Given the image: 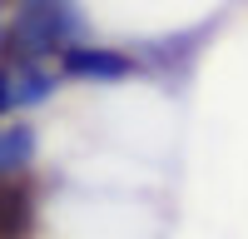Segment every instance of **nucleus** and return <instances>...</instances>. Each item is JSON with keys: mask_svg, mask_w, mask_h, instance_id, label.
<instances>
[{"mask_svg": "<svg viewBox=\"0 0 248 239\" xmlns=\"http://www.w3.org/2000/svg\"><path fill=\"white\" fill-rule=\"evenodd\" d=\"M30 154H35V135H30V125H5V120H0V179L15 174V170H25Z\"/></svg>", "mask_w": 248, "mask_h": 239, "instance_id": "7ed1b4c3", "label": "nucleus"}, {"mask_svg": "<svg viewBox=\"0 0 248 239\" xmlns=\"http://www.w3.org/2000/svg\"><path fill=\"white\" fill-rule=\"evenodd\" d=\"M10 55L45 60L55 50L85 45V20H79L75 0H20L15 25H10Z\"/></svg>", "mask_w": 248, "mask_h": 239, "instance_id": "f257e3e1", "label": "nucleus"}, {"mask_svg": "<svg viewBox=\"0 0 248 239\" xmlns=\"http://www.w3.org/2000/svg\"><path fill=\"white\" fill-rule=\"evenodd\" d=\"M60 70L75 75V80H119V75H129L134 65L124 55L114 50H99V45H70V50H60Z\"/></svg>", "mask_w": 248, "mask_h": 239, "instance_id": "f03ea898", "label": "nucleus"}]
</instances>
